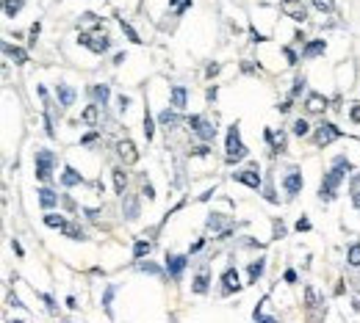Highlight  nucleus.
<instances>
[{
  "label": "nucleus",
  "mask_w": 360,
  "mask_h": 323,
  "mask_svg": "<svg viewBox=\"0 0 360 323\" xmlns=\"http://www.w3.org/2000/svg\"><path fill=\"white\" fill-rule=\"evenodd\" d=\"M346 171H352V163L343 158V155H338L333 161V169L327 171L324 182H321V188H319V199L321 202H333L335 194H338V185L343 182V177H346Z\"/></svg>",
  "instance_id": "nucleus-1"
},
{
  "label": "nucleus",
  "mask_w": 360,
  "mask_h": 323,
  "mask_svg": "<svg viewBox=\"0 0 360 323\" xmlns=\"http://www.w3.org/2000/svg\"><path fill=\"white\" fill-rule=\"evenodd\" d=\"M247 158V146L241 144V136H239V125H230V130H227V158L224 161L230 163H239Z\"/></svg>",
  "instance_id": "nucleus-2"
},
{
  "label": "nucleus",
  "mask_w": 360,
  "mask_h": 323,
  "mask_svg": "<svg viewBox=\"0 0 360 323\" xmlns=\"http://www.w3.org/2000/svg\"><path fill=\"white\" fill-rule=\"evenodd\" d=\"M53 152H47V149H39V152L34 155V166H36V179L39 182H50L53 179Z\"/></svg>",
  "instance_id": "nucleus-3"
},
{
  "label": "nucleus",
  "mask_w": 360,
  "mask_h": 323,
  "mask_svg": "<svg viewBox=\"0 0 360 323\" xmlns=\"http://www.w3.org/2000/svg\"><path fill=\"white\" fill-rule=\"evenodd\" d=\"M280 11H283L285 17L297 19V22H305V19H308V9H305L302 0H283V3H280Z\"/></svg>",
  "instance_id": "nucleus-4"
},
{
  "label": "nucleus",
  "mask_w": 360,
  "mask_h": 323,
  "mask_svg": "<svg viewBox=\"0 0 360 323\" xmlns=\"http://www.w3.org/2000/svg\"><path fill=\"white\" fill-rule=\"evenodd\" d=\"M189 125H191V130L197 133L202 141H211V138L216 136V130H214V125L205 119V116H189Z\"/></svg>",
  "instance_id": "nucleus-5"
},
{
  "label": "nucleus",
  "mask_w": 360,
  "mask_h": 323,
  "mask_svg": "<svg viewBox=\"0 0 360 323\" xmlns=\"http://www.w3.org/2000/svg\"><path fill=\"white\" fill-rule=\"evenodd\" d=\"M335 138H341V130L327 122V125H319V127H316V136H313V141H316L319 146H327V144H333Z\"/></svg>",
  "instance_id": "nucleus-6"
},
{
  "label": "nucleus",
  "mask_w": 360,
  "mask_h": 323,
  "mask_svg": "<svg viewBox=\"0 0 360 323\" xmlns=\"http://www.w3.org/2000/svg\"><path fill=\"white\" fill-rule=\"evenodd\" d=\"M78 42L86 44L92 53H105V50H108V44H111V42H108V36H92V34H86V31L78 36Z\"/></svg>",
  "instance_id": "nucleus-7"
},
{
  "label": "nucleus",
  "mask_w": 360,
  "mask_h": 323,
  "mask_svg": "<svg viewBox=\"0 0 360 323\" xmlns=\"http://www.w3.org/2000/svg\"><path fill=\"white\" fill-rule=\"evenodd\" d=\"M233 179H236V182H241V185H247V188H260V177H258V166L255 163H249V169L247 171H236V174H233Z\"/></svg>",
  "instance_id": "nucleus-8"
},
{
  "label": "nucleus",
  "mask_w": 360,
  "mask_h": 323,
  "mask_svg": "<svg viewBox=\"0 0 360 323\" xmlns=\"http://www.w3.org/2000/svg\"><path fill=\"white\" fill-rule=\"evenodd\" d=\"M327 97L324 94H319V91H310L308 94V100H305V111L308 113H321V111H327Z\"/></svg>",
  "instance_id": "nucleus-9"
},
{
  "label": "nucleus",
  "mask_w": 360,
  "mask_h": 323,
  "mask_svg": "<svg viewBox=\"0 0 360 323\" xmlns=\"http://www.w3.org/2000/svg\"><path fill=\"white\" fill-rule=\"evenodd\" d=\"M236 290H241L239 271H236V268H227V271L222 273V293L224 296H230V293H236Z\"/></svg>",
  "instance_id": "nucleus-10"
},
{
  "label": "nucleus",
  "mask_w": 360,
  "mask_h": 323,
  "mask_svg": "<svg viewBox=\"0 0 360 323\" xmlns=\"http://www.w3.org/2000/svg\"><path fill=\"white\" fill-rule=\"evenodd\" d=\"M186 257H178V254H166V271H169L172 279H180V273H183V268H186Z\"/></svg>",
  "instance_id": "nucleus-11"
},
{
  "label": "nucleus",
  "mask_w": 360,
  "mask_h": 323,
  "mask_svg": "<svg viewBox=\"0 0 360 323\" xmlns=\"http://www.w3.org/2000/svg\"><path fill=\"white\" fill-rule=\"evenodd\" d=\"M117 152H120V158L125 163H136L139 161V152H136V144H133V141H128V138H125V141H120V144H117Z\"/></svg>",
  "instance_id": "nucleus-12"
},
{
  "label": "nucleus",
  "mask_w": 360,
  "mask_h": 323,
  "mask_svg": "<svg viewBox=\"0 0 360 323\" xmlns=\"http://www.w3.org/2000/svg\"><path fill=\"white\" fill-rule=\"evenodd\" d=\"M283 185H285V194H288V199H294V196L302 191V174H300V171H291V174L283 179Z\"/></svg>",
  "instance_id": "nucleus-13"
},
{
  "label": "nucleus",
  "mask_w": 360,
  "mask_h": 323,
  "mask_svg": "<svg viewBox=\"0 0 360 323\" xmlns=\"http://www.w3.org/2000/svg\"><path fill=\"white\" fill-rule=\"evenodd\" d=\"M169 102H172L175 111H183V108H186V89H183V86H175L172 94H169Z\"/></svg>",
  "instance_id": "nucleus-14"
},
{
  "label": "nucleus",
  "mask_w": 360,
  "mask_h": 323,
  "mask_svg": "<svg viewBox=\"0 0 360 323\" xmlns=\"http://www.w3.org/2000/svg\"><path fill=\"white\" fill-rule=\"evenodd\" d=\"M324 50H327L324 39H313V42H308V47L302 50V55H305V58H316V55H321Z\"/></svg>",
  "instance_id": "nucleus-15"
},
{
  "label": "nucleus",
  "mask_w": 360,
  "mask_h": 323,
  "mask_svg": "<svg viewBox=\"0 0 360 323\" xmlns=\"http://www.w3.org/2000/svg\"><path fill=\"white\" fill-rule=\"evenodd\" d=\"M39 204H42L44 210H50V207H56V204H59V196L53 194L50 188H42V191H39Z\"/></svg>",
  "instance_id": "nucleus-16"
},
{
  "label": "nucleus",
  "mask_w": 360,
  "mask_h": 323,
  "mask_svg": "<svg viewBox=\"0 0 360 323\" xmlns=\"http://www.w3.org/2000/svg\"><path fill=\"white\" fill-rule=\"evenodd\" d=\"M61 182H64L67 188H72V185H80V182H83V177H80V174H78L72 166H67V169H64V177H61Z\"/></svg>",
  "instance_id": "nucleus-17"
},
{
  "label": "nucleus",
  "mask_w": 360,
  "mask_h": 323,
  "mask_svg": "<svg viewBox=\"0 0 360 323\" xmlns=\"http://www.w3.org/2000/svg\"><path fill=\"white\" fill-rule=\"evenodd\" d=\"M89 94H92V97H95L97 102H108V97H111V91H108V86L105 83H100V86H92V89H89Z\"/></svg>",
  "instance_id": "nucleus-18"
},
{
  "label": "nucleus",
  "mask_w": 360,
  "mask_h": 323,
  "mask_svg": "<svg viewBox=\"0 0 360 323\" xmlns=\"http://www.w3.org/2000/svg\"><path fill=\"white\" fill-rule=\"evenodd\" d=\"M59 102L64 105V108H69V105L75 102V91H72L69 86H59Z\"/></svg>",
  "instance_id": "nucleus-19"
},
{
  "label": "nucleus",
  "mask_w": 360,
  "mask_h": 323,
  "mask_svg": "<svg viewBox=\"0 0 360 323\" xmlns=\"http://www.w3.org/2000/svg\"><path fill=\"white\" fill-rule=\"evenodd\" d=\"M208 276H211V273H208V268H202V271L197 273V279H194V293H200V296H202V293L208 290Z\"/></svg>",
  "instance_id": "nucleus-20"
},
{
  "label": "nucleus",
  "mask_w": 360,
  "mask_h": 323,
  "mask_svg": "<svg viewBox=\"0 0 360 323\" xmlns=\"http://www.w3.org/2000/svg\"><path fill=\"white\" fill-rule=\"evenodd\" d=\"M263 265L266 260H258V263H249V285H255L260 276H263Z\"/></svg>",
  "instance_id": "nucleus-21"
},
{
  "label": "nucleus",
  "mask_w": 360,
  "mask_h": 323,
  "mask_svg": "<svg viewBox=\"0 0 360 323\" xmlns=\"http://www.w3.org/2000/svg\"><path fill=\"white\" fill-rule=\"evenodd\" d=\"M3 50H6V55H9V58H14V61H17V64H25V61H28L25 50H20V47H11V44H3Z\"/></svg>",
  "instance_id": "nucleus-22"
},
{
  "label": "nucleus",
  "mask_w": 360,
  "mask_h": 323,
  "mask_svg": "<svg viewBox=\"0 0 360 323\" xmlns=\"http://www.w3.org/2000/svg\"><path fill=\"white\" fill-rule=\"evenodd\" d=\"M44 224H47L50 230H64V227H67L64 215H56V213H47V215H44Z\"/></svg>",
  "instance_id": "nucleus-23"
},
{
  "label": "nucleus",
  "mask_w": 360,
  "mask_h": 323,
  "mask_svg": "<svg viewBox=\"0 0 360 323\" xmlns=\"http://www.w3.org/2000/svg\"><path fill=\"white\" fill-rule=\"evenodd\" d=\"M346 263L352 265V268H360V243H352L349 251H346Z\"/></svg>",
  "instance_id": "nucleus-24"
},
{
  "label": "nucleus",
  "mask_w": 360,
  "mask_h": 323,
  "mask_svg": "<svg viewBox=\"0 0 360 323\" xmlns=\"http://www.w3.org/2000/svg\"><path fill=\"white\" fill-rule=\"evenodd\" d=\"M125 185H128V177H125V171L122 169H114V188H117V194H125Z\"/></svg>",
  "instance_id": "nucleus-25"
},
{
  "label": "nucleus",
  "mask_w": 360,
  "mask_h": 323,
  "mask_svg": "<svg viewBox=\"0 0 360 323\" xmlns=\"http://www.w3.org/2000/svg\"><path fill=\"white\" fill-rule=\"evenodd\" d=\"M158 122H161V125H166V127H175V125L180 122V116L175 111H161V113H158Z\"/></svg>",
  "instance_id": "nucleus-26"
},
{
  "label": "nucleus",
  "mask_w": 360,
  "mask_h": 323,
  "mask_svg": "<svg viewBox=\"0 0 360 323\" xmlns=\"http://www.w3.org/2000/svg\"><path fill=\"white\" fill-rule=\"evenodd\" d=\"M80 119H83L86 125H95V122L100 119V108H97V105H89V108L80 113Z\"/></svg>",
  "instance_id": "nucleus-27"
},
{
  "label": "nucleus",
  "mask_w": 360,
  "mask_h": 323,
  "mask_svg": "<svg viewBox=\"0 0 360 323\" xmlns=\"http://www.w3.org/2000/svg\"><path fill=\"white\" fill-rule=\"evenodd\" d=\"M3 9H6V17H17L22 9V0H3Z\"/></svg>",
  "instance_id": "nucleus-28"
},
{
  "label": "nucleus",
  "mask_w": 360,
  "mask_h": 323,
  "mask_svg": "<svg viewBox=\"0 0 360 323\" xmlns=\"http://www.w3.org/2000/svg\"><path fill=\"white\" fill-rule=\"evenodd\" d=\"M61 232H64V235H69V238H75V240H83L86 238V232L80 230L78 224H69V221H67V227H64Z\"/></svg>",
  "instance_id": "nucleus-29"
},
{
  "label": "nucleus",
  "mask_w": 360,
  "mask_h": 323,
  "mask_svg": "<svg viewBox=\"0 0 360 323\" xmlns=\"http://www.w3.org/2000/svg\"><path fill=\"white\" fill-rule=\"evenodd\" d=\"M263 136H266V141H269V144L275 146V152H280V149H285V138H283V136L277 138L275 133H272V130H266Z\"/></svg>",
  "instance_id": "nucleus-30"
},
{
  "label": "nucleus",
  "mask_w": 360,
  "mask_h": 323,
  "mask_svg": "<svg viewBox=\"0 0 360 323\" xmlns=\"http://www.w3.org/2000/svg\"><path fill=\"white\" fill-rule=\"evenodd\" d=\"M120 25H122V34L128 36L130 42H133V44H141V39H139V34L133 31V28H130V22H125V19H120Z\"/></svg>",
  "instance_id": "nucleus-31"
},
{
  "label": "nucleus",
  "mask_w": 360,
  "mask_h": 323,
  "mask_svg": "<svg viewBox=\"0 0 360 323\" xmlns=\"http://www.w3.org/2000/svg\"><path fill=\"white\" fill-rule=\"evenodd\" d=\"M150 249H153V243H150V240H136L133 254H136V257H144V254H150Z\"/></svg>",
  "instance_id": "nucleus-32"
},
{
  "label": "nucleus",
  "mask_w": 360,
  "mask_h": 323,
  "mask_svg": "<svg viewBox=\"0 0 360 323\" xmlns=\"http://www.w3.org/2000/svg\"><path fill=\"white\" fill-rule=\"evenodd\" d=\"M305 304H308V309H316L319 304V293L313 287H305Z\"/></svg>",
  "instance_id": "nucleus-33"
},
{
  "label": "nucleus",
  "mask_w": 360,
  "mask_h": 323,
  "mask_svg": "<svg viewBox=\"0 0 360 323\" xmlns=\"http://www.w3.org/2000/svg\"><path fill=\"white\" fill-rule=\"evenodd\" d=\"M313 6H316L319 11L330 14V11H335V0H313Z\"/></svg>",
  "instance_id": "nucleus-34"
},
{
  "label": "nucleus",
  "mask_w": 360,
  "mask_h": 323,
  "mask_svg": "<svg viewBox=\"0 0 360 323\" xmlns=\"http://www.w3.org/2000/svg\"><path fill=\"white\" fill-rule=\"evenodd\" d=\"M125 215H128V218H136V215H139V202H136V199H128V207H125Z\"/></svg>",
  "instance_id": "nucleus-35"
},
{
  "label": "nucleus",
  "mask_w": 360,
  "mask_h": 323,
  "mask_svg": "<svg viewBox=\"0 0 360 323\" xmlns=\"http://www.w3.org/2000/svg\"><path fill=\"white\" fill-rule=\"evenodd\" d=\"M260 306H263V304H260ZM260 306H258L255 312H252V318H255V323H277L275 318H266V315H263V309H260Z\"/></svg>",
  "instance_id": "nucleus-36"
},
{
  "label": "nucleus",
  "mask_w": 360,
  "mask_h": 323,
  "mask_svg": "<svg viewBox=\"0 0 360 323\" xmlns=\"http://www.w3.org/2000/svg\"><path fill=\"white\" fill-rule=\"evenodd\" d=\"M308 130H310L308 122H305V119H297V125H294V133H297V136H300V138L308 136Z\"/></svg>",
  "instance_id": "nucleus-37"
},
{
  "label": "nucleus",
  "mask_w": 360,
  "mask_h": 323,
  "mask_svg": "<svg viewBox=\"0 0 360 323\" xmlns=\"http://www.w3.org/2000/svg\"><path fill=\"white\" fill-rule=\"evenodd\" d=\"M222 215H211V218H208V230L211 232H216V230H222Z\"/></svg>",
  "instance_id": "nucleus-38"
},
{
  "label": "nucleus",
  "mask_w": 360,
  "mask_h": 323,
  "mask_svg": "<svg viewBox=\"0 0 360 323\" xmlns=\"http://www.w3.org/2000/svg\"><path fill=\"white\" fill-rule=\"evenodd\" d=\"M144 136H147V141L153 138V116H150V111L144 113Z\"/></svg>",
  "instance_id": "nucleus-39"
},
{
  "label": "nucleus",
  "mask_w": 360,
  "mask_h": 323,
  "mask_svg": "<svg viewBox=\"0 0 360 323\" xmlns=\"http://www.w3.org/2000/svg\"><path fill=\"white\" fill-rule=\"evenodd\" d=\"M111 298H114V287H108V290H105V301H103V309L108 315H111Z\"/></svg>",
  "instance_id": "nucleus-40"
},
{
  "label": "nucleus",
  "mask_w": 360,
  "mask_h": 323,
  "mask_svg": "<svg viewBox=\"0 0 360 323\" xmlns=\"http://www.w3.org/2000/svg\"><path fill=\"white\" fill-rule=\"evenodd\" d=\"M302 89H305V80H302V77H297V80H294V89H291V100H294V97H300Z\"/></svg>",
  "instance_id": "nucleus-41"
},
{
  "label": "nucleus",
  "mask_w": 360,
  "mask_h": 323,
  "mask_svg": "<svg viewBox=\"0 0 360 323\" xmlns=\"http://www.w3.org/2000/svg\"><path fill=\"white\" fill-rule=\"evenodd\" d=\"M139 271H147V273H161V268H155L153 263H144V265H139Z\"/></svg>",
  "instance_id": "nucleus-42"
},
{
  "label": "nucleus",
  "mask_w": 360,
  "mask_h": 323,
  "mask_svg": "<svg viewBox=\"0 0 360 323\" xmlns=\"http://www.w3.org/2000/svg\"><path fill=\"white\" fill-rule=\"evenodd\" d=\"M297 230H300V232H308V230H310V221L305 218V215H302L300 221H297Z\"/></svg>",
  "instance_id": "nucleus-43"
},
{
  "label": "nucleus",
  "mask_w": 360,
  "mask_h": 323,
  "mask_svg": "<svg viewBox=\"0 0 360 323\" xmlns=\"http://www.w3.org/2000/svg\"><path fill=\"white\" fill-rule=\"evenodd\" d=\"M39 31H42V25H39V22H34V25H31V42L36 44V36H39Z\"/></svg>",
  "instance_id": "nucleus-44"
},
{
  "label": "nucleus",
  "mask_w": 360,
  "mask_h": 323,
  "mask_svg": "<svg viewBox=\"0 0 360 323\" xmlns=\"http://www.w3.org/2000/svg\"><path fill=\"white\" fill-rule=\"evenodd\" d=\"M349 116H352V122H358V125H360V105H352Z\"/></svg>",
  "instance_id": "nucleus-45"
},
{
  "label": "nucleus",
  "mask_w": 360,
  "mask_h": 323,
  "mask_svg": "<svg viewBox=\"0 0 360 323\" xmlns=\"http://www.w3.org/2000/svg\"><path fill=\"white\" fill-rule=\"evenodd\" d=\"M283 53H285V58H288V64H297V53H294L291 47H285Z\"/></svg>",
  "instance_id": "nucleus-46"
},
{
  "label": "nucleus",
  "mask_w": 360,
  "mask_h": 323,
  "mask_svg": "<svg viewBox=\"0 0 360 323\" xmlns=\"http://www.w3.org/2000/svg\"><path fill=\"white\" fill-rule=\"evenodd\" d=\"M216 72H219V64H208V69H205V75H208V77H214Z\"/></svg>",
  "instance_id": "nucleus-47"
},
{
  "label": "nucleus",
  "mask_w": 360,
  "mask_h": 323,
  "mask_svg": "<svg viewBox=\"0 0 360 323\" xmlns=\"http://www.w3.org/2000/svg\"><path fill=\"white\" fill-rule=\"evenodd\" d=\"M283 235H285V227L277 221V224H275V238H283Z\"/></svg>",
  "instance_id": "nucleus-48"
},
{
  "label": "nucleus",
  "mask_w": 360,
  "mask_h": 323,
  "mask_svg": "<svg viewBox=\"0 0 360 323\" xmlns=\"http://www.w3.org/2000/svg\"><path fill=\"white\" fill-rule=\"evenodd\" d=\"M97 138V133H86L83 138H80V144H92V141H95Z\"/></svg>",
  "instance_id": "nucleus-49"
},
{
  "label": "nucleus",
  "mask_w": 360,
  "mask_h": 323,
  "mask_svg": "<svg viewBox=\"0 0 360 323\" xmlns=\"http://www.w3.org/2000/svg\"><path fill=\"white\" fill-rule=\"evenodd\" d=\"M208 152H211V149H208V146H197V149H194V155H197V158H205Z\"/></svg>",
  "instance_id": "nucleus-50"
},
{
  "label": "nucleus",
  "mask_w": 360,
  "mask_h": 323,
  "mask_svg": "<svg viewBox=\"0 0 360 323\" xmlns=\"http://www.w3.org/2000/svg\"><path fill=\"white\" fill-rule=\"evenodd\" d=\"M128 105H130V97H125V94H122V97H120V108H122V111H125Z\"/></svg>",
  "instance_id": "nucleus-51"
},
{
  "label": "nucleus",
  "mask_w": 360,
  "mask_h": 323,
  "mask_svg": "<svg viewBox=\"0 0 360 323\" xmlns=\"http://www.w3.org/2000/svg\"><path fill=\"white\" fill-rule=\"evenodd\" d=\"M144 194H147V199H153V196H155V188H153V185H147V182H144Z\"/></svg>",
  "instance_id": "nucleus-52"
},
{
  "label": "nucleus",
  "mask_w": 360,
  "mask_h": 323,
  "mask_svg": "<svg viewBox=\"0 0 360 323\" xmlns=\"http://www.w3.org/2000/svg\"><path fill=\"white\" fill-rule=\"evenodd\" d=\"M202 246H205V240H197V243L191 246V254H197V251H200V249H202Z\"/></svg>",
  "instance_id": "nucleus-53"
},
{
  "label": "nucleus",
  "mask_w": 360,
  "mask_h": 323,
  "mask_svg": "<svg viewBox=\"0 0 360 323\" xmlns=\"http://www.w3.org/2000/svg\"><path fill=\"white\" fill-rule=\"evenodd\" d=\"M44 301H47V306H50V312H56V301H53V296H44Z\"/></svg>",
  "instance_id": "nucleus-54"
},
{
  "label": "nucleus",
  "mask_w": 360,
  "mask_h": 323,
  "mask_svg": "<svg viewBox=\"0 0 360 323\" xmlns=\"http://www.w3.org/2000/svg\"><path fill=\"white\" fill-rule=\"evenodd\" d=\"M285 282H297V273H294V271H285Z\"/></svg>",
  "instance_id": "nucleus-55"
},
{
  "label": "nucleus",
  "mask_w": 360,
  "mask_h": 323,
  "mask_svg": "<svg viewBox=\"0 0 360 323\" xmlns=\"http://www.w3.org/2000/svg\"><path fill=\"white\" fill-rule=\"evenodd\" d=\"M352 202H355V207H358V210H360V188H358V191H355V199H352Z\"/></svg>",
  "instance_id": "nucleus-56"
},
{
  "label": "nucleus",
  "mask_w": 360,
  "mask_h": 323,
  "mask_svg": "<svg viewBox=\"0 0 360 323\" xmlns=\"http://www.w3.org/2000/svg\"><path fill=\"white\" fill-rule=\"evenodd\" d=\"M169 3H172V6H178V0H169Z\"/></svg>",
  "instance_id": "nucleus-57"
},
{
  "label": "nucleus",
  "mask_w": 360,
  "mask_h": 323,
  "mask_svg": "<svg viewBox=\"0 0 360 323\" xmlns=\"http://www.w3.org/2000/svg\"><path fill=\"white\" fill-rule=\"evenodd\" d=\"M14 323H20V321H14Z\"/></svg>",
  "instance_id": "nucleus-58"
}]
</instances>
